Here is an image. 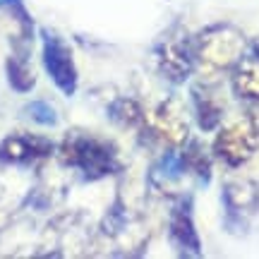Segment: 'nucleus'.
Returning a JSON list of instances; mask_svg holds the SVG:
<instances>
[{
	"label": "nucleus",
	"instance_id": "f257e3e1",
	"mask_svg": "<svg viewBox=\"0 0 259 259\" xmlns=\"http://www.w3.org/2000/svg\"><path fill=\"white\" fill-rule=\"evenodd\" d=\"M56 158L60 166L79 173L87 183H96L122 170L118 147L108 137L87 130H67L65 137L58 142Z\"/></svg>",
	"mask_w": 259,
	"mask_h": 259
},
{
	"label": "nucleus",
	"instance_id": "f03ea898",
	"mask_svg": "<svg viewBox=\"0 0 259 259\" xmlns=\"http://www.w3.org/2000/svg\"><path fill=\"white\" fill-rule=\"evenodd\" d=\"M250 38L245 36L240 27L231 22H216L204 27L194 34V60H197V72L204 79H219L221 74H228L233 65L238 63L242 51Z\"/></svg>",
	"mask_w": 259,
	"mask_h": 259
},
{
	"label": "nucleus",
	"instance_id": "7ed1b4c3",
	"mask_svg": "<svg viewBox=\"0 0 259 259\" xmlns=\"http://www.w3.org/2000/svg\"><path fill=\"white\" fill-rule=\"evenodd\" d=\"M96 238L103 247H108L106 252L113 257H135L147 247L149 228L142 213L122 202V197H115L108 213L99 223Z\"/></svg>",
	"mask_w": 259,
	"mask_h": 259
},
{
	"label": "nucleus",
	"instance_id": "20e7f679",
	"mask_svg": "<svg viewBox=\"0 0 259 259\" xmlns=\"http://www.w3.org/2000/svg\"><path fill=\"white\" fill-rule=\"evenodd\" d=\"M259 151V115L252 111H240L216 127L211 142V154L226 168L238 170L250 163Z\"/></svg>",
	"mask_w": 259,
	"mask_h": 259
},
{
	"label": "nucleus",
	"instance_id": "39448f33",
	"mask_svg": "<svg viewBox=\"0 0 259 259\" xmlns=\"http://www.w3.org/2000/svg\"><path fill=\"white\" fill-rule=\"evenodd\" d=\"M156 67L161 77L170 84H185L197 72V60H194V34L185 31L183 27L168 29L158 38L154 48Z\"/></svg>",
	"mask_w": 259,
	"mask_h": 259
},
{
	"label": "nucleus",
	"instance_id": "423d86ee",
	"mask_svg": "<svg viewBox=\"0 0 259 259\" xmlns=\"http://www.w3.org/2000/svg\"><path fill=\"white\" fill-rule=\"evenodd\" d=\"M94 226L82 213H63L48 223L41 242V254L48 257H79L94 245Z\"/></svg>",
	"mask_w": 259,
	"mask_h": 259
},
{
	"label": "nucleus",
	"instance_id": "0eeeda50",
	"mask_svg": "<svg viewBox=\"0 0 259 259\" xmlns=\"http://www.w3.org/2000/svg\"><path fill=\"white\" fill-rule=\"evenodd\" d=\"M142 137L161 144L163 149H183L190 135V115H187L185 103L178 96H168L158 103L154 113L149 115L147 127Z\"/></svg>",
	"mask_w": 259,
	"mask_h": 259
},
{
	"label": "nucleus",
	"instance_id": "6e6552de",
	"mask_svg": "<svg viewBox=\"0 0 259 259\" xmlns=\"http://www.w3.org/2000/svg\"><path fill=\"white\" fill-rule=\"evenodd\" d=\"M226 231L242 235L259 213V183L252 178H233L221 190Z\"/></svg>",
	"mask_w": 259,
	"mask_h": 259
},
{
	"label": "nucleus",
	"instance_id": "1a4fd4ad",
	"mask_svg": "<svg viewBox=\"0 0 259 259\" xmlns=\"http://www.w3.org/2000/svg\"><path fill=\"white\" fill-rule=\"evenodd\" d=\"M38 34H41V60H44V67H46L51 82L56 84L60 94L74 96L77 87H79V74H77L72 48L67 46V41L60 34L46 27Z\"/></svg>",
	"mask_w": 259,
	"mask_h": 259
},
{
	"label": "nucleus",
	"instance_id": "9d476101",
	"mask_svg": "<svg viewBox=\"0 0 259 259\" xmlns=\"http://www.w3.org/2000/svg\"><path fill=\"white\" fill-rule=\"evenodd\" d=\"M168 240L180 257H202V238L194 226L192 194L180 192L173 197V206L168 213Z\"/></svg>",
	"mask_w": 259,
	"mask_h": 259
},
{
	"label": "nucleus",
	"instance_id": "9b49d317",
	"mask_svg": "<svg viewBox=\"0 0 259 259\" xmlns=\"http://www.w3.org/2000/svg\"><path fill=\"white\" fill-rule=\"evenodd\" d=\"M56 142L34 132H12L0 139V163L5 166H36L56 156Z\"/></svg>",
	"mask_w": 259,
	"mask_h": 259
},
{
	"label": "nucleus",
	"instance_id": "f8f14e48",
	"mask_svg": "<svg viewBox=\"0 0 259 259\" xmlns=\"http://www.w3.org/2000/svg\"><path fill=\"white\" fill-rule=\"evenodd\" d=\"M190 173L185 168L180 149H163V154L154 161V166L149 170V190L158 197H178L180 187L185 183Z\"/></svg>",
	"mask_w": 259,
	"mask_h": 259
},
{
	"label": "nucleus",
	"instance_id": "ddd939ff",
	"mask_svg": "<svg viewBox=\"0 0 259 259\" xmlns=\"http://www.w3.org/2000/svg\"><path fill=\"white\" fill-rule=\"evenodd\" d=\"M233 94L245 103H259V36L250 38L247 46L228 72Z\"/></svg>",
	"mask_w": 259,
	"mask_h": 259
},
{
	"label": "nucleus",
	"instance_id": "4468645a",
	"mask_svg": "<svg viewBox=\"0 0 259 259\" xmlns=\"http://www.w3.org/2000/svg\"><path fill=\"white\" fill-rule=\"evenodd\" d=\"M190 101H192V113L194 120H197V127L202 132H216V127L226 118V108H223L221 96L213 92L211 82L204 79L199 84H192Z\"/></svg>",
	"mask_w": 259,
	"mask_h": 259
},
{
	"label": "nucleus",
	"instance_id": "2eb2a0df",
	"mask_svg": "<svg viewBox=\"0 0 259 259\" xmlns=\"http://www.w3.org/2000/svg\"><path fill=\"white\" fill-rule=\"evenodd\" d=\"M108 118L115 125H120L125 130H137L139 135H142L144 127H147L149 113L144 111V106L137 99H132V96H118L108 106Z\"/></svg>",
	"mask_w": 259,
	"mask_h": 259
},
{
	"label": "nucleus",
	"instance_id": "dca6fc26",
	"mask_svg": "<svg viewBox=\"0 0 259 259\" xmlns=\"http://www.w3.org/2000/svg\"><path fill=\"white\" fill-rule=\"evenodd\" d=\"M180 154H183V161H185V168L190 178H197L202 185H209V180H211V149H206L199 142V139H187L185 147L180 149Z\"/></svg>",
	"mask_w": 259,
	"mask_h": 259
},
{
	"label": "nucleus",
	"instance_id": "f3484780",
	"mask_svg": "<svg viewBox=\"0 0 259 259\" xmlns=\"http://www.w3.org/2000/svg\"><path fill=\"white\" fill-rule=\"evenodd\" d=\"M5 74H8V84L19 94H29L36 84V74L31 70L29 56H22V53H12L5 60Z\"/></svg>",
	"mask_w": 259,
	"mask_h": 259
},
{
	"label": "nucleus",
	"instance_id": "a211bd4d",
	"mask_svg": "<svg viewBox=\"0 0 259 259\" xmlns=\"http://www.w3.org/2000/svg\"><path fill=\"white\" fill-rule=\"evenodd\" d=\"M24 115L29 120H34L36 125H44V127H53L58 125V111L56 106H51L48 101H31L24 106Z\"/></svg>",
	"mask_w": 259,
	"mask_h": 259
},
{
	"label": "nucleus",
	"instance_id": "6ab92c4d",
	"mask_svg": "<svg viewBox=\"0 0 259 259\" xmlns=\"http://www.w3.org/2000/svg\"><path fill=\"white\" fill-rule=\"evenodd\" d=\"M8 213H10V209H8V199H5V192H3V187H0V223L8 219Z\"/></svg>",
	"mask_w": 259,
	"mask_h": 259
},
{
	"label": "nucleus",
	"instance_id": "aec40b11",
	"mask_svg": "<svg viewBox=\"0 0 259 259\" xmlns=\"http://www.w3.org/2000/svg\"><path fill=\"white\" fill-rule=\"evenodd\" d=\"M5 3H8V0H0V8H3V5H5Z\"/></svg>",
	"mask_w": 259,
	"mask_h": 259
}]
</instances>
